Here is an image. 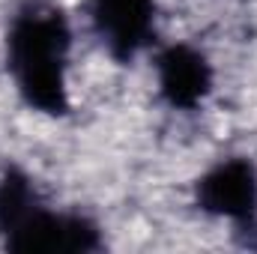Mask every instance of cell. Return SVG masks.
<instances>
[{"instance_id": "6da1fadb", "label": "cell", "mask_w": 257, "mask_h": 254, "mask_svg": "<svg viewBox=\"0 0 257 254\" xmlns=\"http://www.w3.org/2000/svg\"><path fill=\"white\" fill-rule=\"evenodd\" d=\"M72 33L66 18L51 6L21 9L6 33V66L18 93L36 111L60 117L69 111L66 96V60Z\"/></svg>"}, {"instance_id": "7a4b0ae2", "label": "cell", "mask_w": 257, "mask_h": 254, "mask_svg": "<svg viewBox=\"0 0 257 254\" xmlns=\"http://www.w3.org/2000/svg\"><path fill=\"white\" fill-rule=\"evenodd\" d=\"M0 233L12 251H96L99 230L81 218L51 212L30 180L6 171L0 180Z\"/></svg>"}, {"instance_id": "3957f363", "label": "cell", "mask_w": 257, "mask_h": 254, "mask_svg": "<svg viewBox=\"0 0 257 254\" xmlns=\"http://www.w3.org/2000/svg\"><path fill=\"white\" fill-rule=\"evenodd\" d=\"M197 203L221 218L251 224L257 215V171L248 159H224L197 183Z\"/></svg>"}, {"instance_id": "277c9868", "label": "cell", "mask_w": 257, "mask_h": 254, "mask_svg": "<svg viewBox=\"0 0 257 254\" xmlns=\"http://www.w3.org/2000/svg\"><path fill=\"white\" fill-rule=\"evenodd\" d=\"M90 18L108 51L132 60L153 39L156 0H90Z\"/></svg>"}, {"instance_id": "5b68a950", "label": "cell", "mask_w": 257, "mask_h": 254, "mask_svg": "<svg viewBox=\"0 0 257 254\" xmlns=\"http://www.w3.org/2000/svg\"><path fill=\"white\" fill-rule=\"evenodd\" d=\"M212 87V69L192 45H171L159 54V90L171 108L192 111Z\"/></svg>"}]
</instances>
